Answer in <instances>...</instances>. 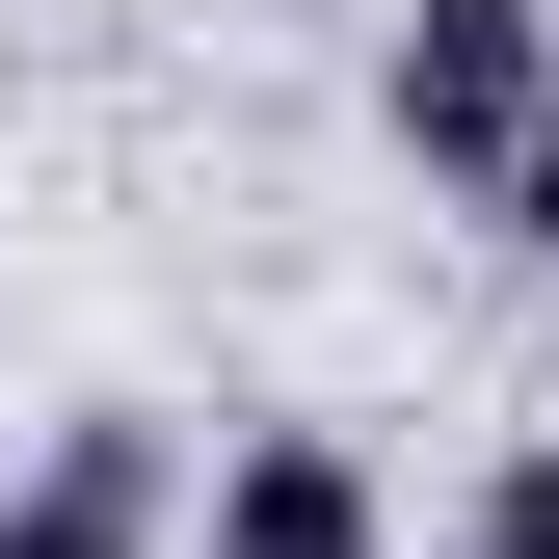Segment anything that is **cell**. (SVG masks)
I'll list each match as a JSON object with an SVG mask.
<instances>
[{"label": "cell", "instance_id": "cell-1", "mask_svg": "<svg viewBox=\"0 0 559 559\" xmlns=\"http://www.w3.org/2000/svg\"><path fill=\"white\" fill-rule=\"evenodd\" d=\"M533 81H559V0H400V53H373V133H400L427 187H507Z\"/></svg>", "mask_w": 559, "mask_h": 559}, {"label": "cell", "instance_id": "cell-2", "mask_svg": "<svg viewBox=\"0 0 559 559\" xmlns=\"http://www.w3.org/2000/svg\"><path fill=\"white\" fill-rule=\"evenodd\" d=\"M187 559H400V533H373V479H346L320 427H266V453H214V507H187Z\"/></svg>", "mask_w": 559, "mask_h": 559}, {"label": "cell", "instance_id": "cell-3", "mask_svg": "<svg viewBox=\"0 0 559 559\" xmlns=\"http://www.w3.org/2000/svg\"><path fill=\"white\" fill-rule=\"evenodd\" d=\"M479 214H507V240L559 266V81H533V133H507V187H479Z\"/></svg>", "mask_w": 559, "mask_h": 559}, {"label": "cell", "instance_id": "cell-4", "mask_svg": "<svg viewBox=\"0 0 559 559\" xmlns=\"http://www.w3.org/2000/svg\"><path fill=\"white\" fill-rule=\"evenodd\" d=\"M0 559H81V533H53V507H0Z\"/></svg>", "mask_w": 559, "mask_h": 559}]
</instances>
